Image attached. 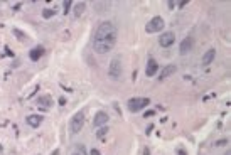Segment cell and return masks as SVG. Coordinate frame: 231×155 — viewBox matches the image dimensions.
Returning <instances> with one entry per match:
<instances>
[{
	"mask_svg": "<svg viewBox=\"0 0 231 155\" xmlns=\"http://www.w3.org/2000/svg\"><path fill=\"white\" fill-rule=\"evenodd\" d=\"M149 103H150L149 98H132L128 101V110L133 111V113H137V111L142 110V108L149 106Z\"/></svg>",
	"mask_w": 231,
	"mask_h": 155,
	"instance_id": "obj_5",
	"label": "cell"
},
{
	"mask_svg": "<svg viewBox=\"0 0 231 155\" xmlns=\"http://www.w3.org/2000/svg\"><path fill=\"white\" fill-rule=\"evenodd\" d=\"M174 42H175L174 32H162V36L159 37V44L162 46V47H171Z\"/></svg>",
	"mask_w": 231,
	"mask_h": 155,
	"instance_id": "obj_6",
	"label": "cell"
},
{
	"mask_svg": "<svg viewBox=\"0 0 231 155\" xmlns=\"http://www.w3.org/2000/svg\"><path fill=\"white\" fill-rule=\"evenodd\" d=\"M91 155H100V152H98V150H95V148H93V150H91Z\"/></svg>",
	"mask_w": 231,
	"mask_h": 155,
	"instance_id": "obj_21",
	"label": "cell"
},
{
	"mask_svg": "<svg viewBox=\"0 0 231 155\" xmlns=\"http://www.w3.org/2000/svg\"><path fill=\"white\" fill-rule=\"evenodd\" d=\"M42 54H44V49H42V47H34L32 51H30L29 56H30V59H32V61H37V59H41V57H42Z\"/></svg>",
	"mask_w": 231,
	"mask_h": 155,
	"instance_id": "obj_14",
	"label": "cell"
},
{
	"mask_svg": "<svg viewBox=\"0 0 231 155\" xmlns=\"http://www.w3.org/2000/svg\"><path fill=\"white\" fill-rule=\"evenodd\" d=\"M69 7H71V0H66V2H64V9H66V12L69 10Z\"/></svg>",
	"mask_w": 231,
	"mask_h": 155,
	"instance_id": "obj_20",
	"label": "cell"
},
{
	"mask_svg": "<svg viewBox=\"0 0 231 155\" xmlns=\"http://www.w3.org/2000/svg\"><path fill=\"white\" fill-rule=\"evenodd\" d=\"M179 155H186V152H184V150H179Z\"/></svg>",
	"mask_w": 231,
	"mask_h": 155,
	"instance_id": "obj_22",
	"label": "cell"
},
{
	"mask_svg": "<svg viewBox=\"0 0 231 155\" xmlns=\"http://www.w3.org/2000/svg\"><path fill=\"white\" fill-rule=\"evenodd\" d=\"M106 122H108V113H105V111H98V113L95 115L93 126H103Z\"/></svg>",
	"mask_w": 231,
	"mask_h": 155,
	"instance_id": "obj_8",
	"label": "cell"
},
{
	"mask_svg": "<svg viewBox=\"0 0 231 155\" xmlns=\"http://www.w3.org/2000/svg\"><path fill=\"white\" fill-rule=\"evenodd\" d=\"M214 57H216V51H214V49H207V51L202 54V59H201L202 66H209L214 61Z\"/></svg>",
	"mask_w": 231,
	"mask_h": 155,
	"instance_id": "obj_9",
	"label": "cell"
},
{
	"mask_svg": "<svg viewBox=\"0 0 231 155\" xmlns=\"http://www.w3.org/2000/svg\"><path fill=\"white\" fill-rule=\"evenodd\" d=\"M175 66L174 64H169V66H165V68L162 69V73H160V79H165V78H169V76H172L175 73Z\"/></svg>",
	"mask_w": 231,
	"mask_h": 155,
	"instance_id": "obj_12",
	"label": "cell"
},
{
	"mask_svg": "<svg viewBox=\"0 0 231 155\" xmlns=\"http://www.w3.org/2000/svg\"><path fill=\"white\" fill-rule=\"evenodd\" d=\"M84 10H86V2H78L74 5V10H73V12H74L76 17H81L84 14Z\"/></svg>",
	"mask_w": 231,
	"mask_h": 155,
	"instance_id": "obj_13",
	"label": "cell"
},
{
	"mask_svg": "<svg viewBox=\"0 0 231 155\" xmlns=\"http://www.w3.org/2000/svg\"><path fill=\"white\" fill-rule=\"evenodd\" d=\"M108 133V126H100V130L96 131V137H105Z\"/></svg>",
	"mask_w": 231,
	"mask_h": 155,
	"instance_id": "obj_16",
	"label": "cell"
},
{
	"mask_svg": "<svg viewBox=\"0 0 231 155\" xmlns=\"http://www.w3.org/2000/svg\"><path fill=\"white\" fill-rule=\"evenodd\" d=\"M73 155H81V153H78V152H74V153H73Z\"/></svg>",
	"mask_w": 231,
	"mask_h": 155,
	"instance_id": "obj_24",
	"label": "cell"
},
{
	"mask_svg": "<svg viewBox=\"0 0 231 155\" xmlns=\"http://www.w3.org/2000/svg\"><path fill=\"white\" fill-rule=\"evenodd\" d=\"M228 143V140H218L216 142V147H223V145H226Z\"/></svg>",
	"mask_w": 231,
	"mask_h": 155,
	"instance_id": "obj_19",
	"label": "cell"
},
{
	"mask_svg": "<svg viewBox=\"0 0 231 155\" xmlns=\"http://www.w3.org/2000/svg\"><path fill=\"white\" fill-rule=\"evenodd\" d=\"M164 25H165V22H164V19L162 17H153L152 20L149 22L147 25H145V30H147L149 34H155V32H162L164 30Z\"/></svg>",
	"mask_w": 231,
	"mask_h": 155,
	"instance_id": "obj_4",
	"label": "cell"
},
{
	"mask_svg": "<svg viewBox=\"0 0 231 155\" xmlns=\"http://www.w3.org/2000/svg\"><path fill=\"white\" fill-rule=\"evenodd\" d=\"M192 46H194V41H192V37H186L182 42H180V46H179V52L182 54V56H186V54L192 49Z\"/></svg>",
	"mask_w": 231,
	"mask_h": 155,
	"instance_id": "obj_7",
	"label": "cell"
},
{
	"mask_svg": "<svg viewBox=\"0 0 231 155\" xmlns=\"http://www.w3.org/2000/svg\"><path fill=\"white\" fill-rule=\"evenodd\" d=\"M117 42V27L113 22H101L95 32L93 39V51L96 54H108Z\"/></svg>",
	"mask_w": 231,
	"mask_h": 155,
	"instance_id": "obj_1",
	"label": "cell"
},
{
	"mask_svg": "<svg viewBox=\"0 0 231 155\" xmlns=\"http://www.w3.org/2000/svg\"><path fill=\"white\" fill-rule=\"evenodd\" d=\"M83 126H84V113H83V111H78V113L71 118V125H69L71 133L73 135L79 133V131L83 130Z\"/></svg>",
	"mask_w": 231,
	"mask_h": 155,
	"instance_id": "obj_3",
	"label": "cell"
},
{
	"mask_svg": "<svg viewBox=\"0 0 231 155\" xmlns=\"http://www.w3.org/2000/svg\"><path fill=\"white\" fill-rule=\"evenodd\" d=\"M49 101H51V100H49V96H42V98H39V104L42 103L44 106H49Z\"/></svg>",
	"mask_w": 231,
	"mask_h": 155,
	"instance_id": "obj_18",
	"label": "cell"
},
{
	"mask_svg": "<svg viewBox=\"0 0 231 155\" xmlns=\"http://www.w3.org/2000/svg\"><path fill=\"white\" fill-rule=\"evenodd\" d=\"M25 122H27V125L37 128V126L41 125V122H42V116H39V115H29L27 118H25Z\"/></svg>",
	"mask_w": 231,
	"mask_h": 155,
	"instance_id": "obj_11",
	"label": "cell"
},
{
	"mask_svg": "<svg viewBox=\"0 0 231 155\" xmlns=\"http://www.w3.org/2000/svg\"><path fill=\"white\" fill-rule=\"evenodd\" d=\"M224 155H231V150H228V152H226Z\"/></svg>",
	"mask_w": 231,
	"mask_h": 155,
	"instance_id": "obj_23",
	"label": "cell"
},
{
	"mask_svg": "<svg viewBox=\"0 0 231 155\" xmlns=\"http://www.w3.org/2000/svg\"><path fill=\"white\" fill-rule=\"evenodd\" d=\"M122 73H123L122 59L117 56V57H113V59H111V63H110V66H108V76H110L113 81H117V79H120V78H122Z\"/></svg>",
	"mask_w": 231,
	"mask_h": 155,
	"instance_id": "obj_2",
	"label": "cell"
},
{
	"mask_svg": "<svg viewBox=\"0 0 231 155\" xmlns=\"http://www.w3.org/2000/svg\"><path fill=\"white\" fill-rule=\"evenodd\" d=\"M110 5H111V2H96L95 3V7H96V10H98V12H103V10L110 9Z\"/></svg>",
	"mask_w": 231,
	"mask_h": 155,
	"instance_id": "obj_15",
	"label": "cell"
},
{
	"mask_svg": "<svg viewBox=\"0 0 231 155\" xmlns=\"http://www.w3.org/2000/svg\"><path fill=\"white\" fill-rule=\"evenodd\" d=\"M56 12L52 9H46V10H42V15H44L46 19H49V17H52V15H54Z\"/></svg>",
	"mask_w": 231,
	"mask_h": 155,
	"instance_id": "obj_17",
	"label": "cell"
},
{
	"mask_svg": "<svg viewBox=\"0 0 231 155\" xmlns=\"http://www.w3.org/2000/svg\"><path fill=\"white\" fill-rule=\"evenodd\" d=\"M157 71H159V64L155 63V59H149L147 68H145V74H147V76H153Z\"/></svg>",
	"mask_w": 231,
	"mask_h": 155,
	"instance_id": "obj_10",
	"label": "cell"
}]
</instances>
